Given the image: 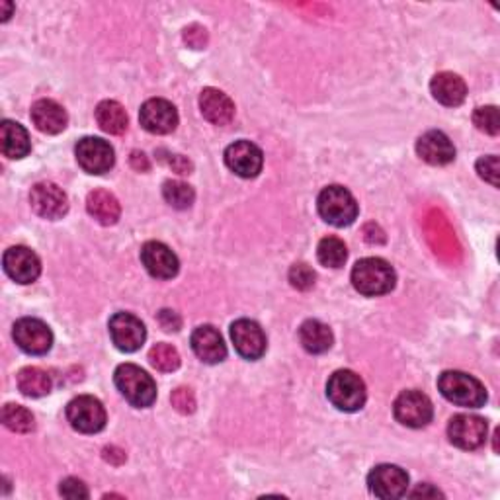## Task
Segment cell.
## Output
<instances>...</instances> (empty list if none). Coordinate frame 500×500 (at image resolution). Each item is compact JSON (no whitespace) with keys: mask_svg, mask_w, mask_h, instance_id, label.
Masks as SVG:
<instances>
[{"mask_svg":"<svg viewBox=\"0 0 500 500\" xmlns=\"http://www.w3.org/2000/svg\"><path fill=\"white\" fill-rule=\"evenodd\" d=\"M438 389L447 399L449 403L467 409H481L486 403L485 385L464 371H444L438 378Z\"/></svg>","mask_w":500,"mask_h":500,"instance_id":"1","label":"cell"},{"mask_svg":"<svg viewBox=\"0 0 500 500\" xmlns=\"http://www.w3.org/2000/svg\"><path fill=\"white\" fill-rule=\"evenodd\" d=\"M397 276L391 264L383 258H364L352 268V285L366 297L389 293L395 287Z\"/></svg>","mask_w":500,"mask_h":500,"instance_id":"2","label":"cell"},{"mask_svg":"<svg viewBox=\"0 0 500 500\" xmlns=\"http://www.w3.org/2000/svg\"><path fill=\"white\" fill-rule=\"evenodd\" d=\"M114 381L125 401L137 409H147L157 401L155 380L139 366L121 364L114 373Z\"/></svg>","mask_w":500,"mask_h":500,"instance_id":"3","label":"cell"},{"mask_svg":"<svg viewBox=\"0 0 500 500\" xmlns=\"http://www.w3.org/2000/svg\"><path fill=\"white\" fill-rule=\"evenodd\" d=\"M319 216L334 227H348L358 217V202L344 186H327L317 199Z\"/></svg>","mask_w":500,"mask_h":500,"instance_id":"4","label":"cell"},{"mask_svg":"<svg viewBox=\"0 0 500 500\" xmlns=\"http://www.w3.org/2000/svg\"><path fill=\"white\" fill-rule=\"evenodd\" d=\"M329 401L344 412H356L366 403V385L358 373L339 370L327 383Z\"/></svg>","mask_w":500,"mask_h":500,"instance_id":"5","label":"cell"},{"mask_svg":"<svg viewBox=\"0 0 500 500\" xmlns=\"http://www.w3.org/2000/svg\"><path fill=\"white\" fill-rule=\"evenodd\" d=\"M67 418L74 430L96 434L106 427L104 405L92 395H81L67 405Z\"/></svg>","mask_w":500,"mask_h":500,"instance_id":"6","label":"cell"},{"mask_svg":"<svg viewBox=\"0 0 500 500\" xmlns=\"http://www.w3.org/2000/svg\"><path fill=\"white\" fill-rule=\"evenodd\" d=\"M12 336L18 348L30 356H43L53 346V332L40 319L26 317L16 321Z\"/></svg>","mask_w":500,"mask_h":500,"instance_id":"7","label":"cell"},{"mask_svg":"<svg viewBox=\"0 0 500 500\" xmlns=\"http://www.w3.org/2000/svg\"><path fill=\"white\" fill-rule=\"evenodd\" d=\"M395 418L409 428H422L432 420L434 407L430 399L420 391H403L393 405Z\"/></svg>","mask_w":500,"mask_h":500,"instance_id":"8","label":"cell"},{"mask_svg":"<svg viewBox=\"0 0 500 500\" xmlns=\"http://www.w3.org/2000/svg\"><path fill=\"white\" fill-rule=\"evenodd\" d=\"M74 155H77L81 168L89 174H104L116 162L114 149L100 137H84L74 147Z\"/></svg>","mask_w":500,"mask_h":500,"instance_id":"9","label":"cell"},{"mask_svg":"<svg viewBox=\"0 0 500 500\" xmlns=\"http://www.w3.org/2000/svg\"><path fill=\"white\" fill-rule=\"evenodd\" d=\"M110 336L121 352H137L147 339L145 324L131 312H116L110 319Z\"/></svg>","mask_w":500,"mask_h":500,"instance_id":"10","label":"cell"},{"mask_svg":"<svg viewBox=\"0 0 500 500\" xmlns=\"http://www.w3.org/2000/svg\"><path fill=\"white\" fill-rule=\"evenodd\" d=\"M30 204L43 219H61L69 211V197L53 182H40L32 188Z\"/></svg>","mask_w":500,"mask_h":500,"instance_id":"11","label":"cell"},{"mask_svg":"<svg viewBox=\"0 0 500 500\" xmlns=\"http://www.w3.org/2000/svg\"><path fill=\"white\" fill-rule=\"evenodd\" d=\"M225 165H227L236 177L255 178L264 165V155L260 149L250 141H235L225 149Z\"/></svg>","mask_w":500,"mask_h":500,"instance_id":"12","label":"cell"},{"mask_svg":"<svg viewBox=\"0 0 500 500\" xmlns=\"http://www.w3.org/2000/svg\"><path fill=\"white\" fill-rule=\"evenodd\" d=\"M486 432H489L486 420L475 415H456L452 420H449V427H447L449 442L461 449L481 447L486 440Z\"/></svg>","mask_w":500,"mask_h":500,"instance_id":"13","label":"cell"},{"mask_svg":"<svg viewBox=\"0 0 500 500\" xmlns=\"http://www.w3.org/2000/svg\"><path fill=\"white\" fill-rule=\"evenodd\" d=\"M231 339L236 352L246 360H260L266 352V334L258 322L250 319H239L231 324Z\"/></svg>","mask_w":500,"mask_h":500,"instance_id":"14","label":"cell"},{"mask_svg":"<svg viewBox=\"0 0 500 500\" xmlns=\"http://www.w3.org/2000/svg\"><path fill=\"white\" fill-rule=\"evenodd\" d=\"M370 491L378 498H401L407 495L409 489V475L405 469L397 466H378L368 477Z\"/></svg>","mask_w":500,"mask_h":500,"instance_id":"15","label":"cell"},{"mask_svg":"<svg viewBox=\"0 0 500 500\" xmlns=\"http://www.w3.org/2000/svg\"><path fill=\"white\" fill-rule=\"evenodd\" d=\"M139 121L149 133L167 135L177 130L178 111L165 98H151L141 106Z\"/></svg>","mask_w":500,"mask_h":500,"instance_id":"16","label":"cell"},{"mask_svg":"<svg viewBox=\"0 0 500 500\" xmlns=\"http://www.w3.org/2000/svg\"><path fill=\"white\" fill-rule=\"evenodd\" d=\"M3 266L8 276L18 284H32L42 274V262L28 246L8 248L3 256Z\"/></svg>","mask_w":500,"mask_h":500,"instance_id":"17","label":"cell"},{"mask_svg":"<svg viewBox=\"0 0 500 500\" xmlns=\"http://www.w3.org/2000/svg\"><path fill=\"white\" fill-rule=\"evenodd\" d=\"M141 262L157 280H172L180 270L178 256L172 250L159 241H149L141 248Z\"/></svg>","mask_w":500,"mask_h":500,"instance_id":"18","label":"cell"},{"mask_svg":"<svg viewBox=\"0 0 500 500\" xmlns=\"http://www.w3.org/2000/svg\"><path fill=\"white\" fill-rule=\"evenodd\" d=\"M417 153L428 165L444 167L456 159V147L446 133L432 130L424 133L417 141Z\"/></svg>","mask_w":500,"mask_h":500,"instance_id":"19","label":"cell"},{"mask_svg":"<svg viewBox=\"0 0 500 500\" xmlns=\"http://www.w3.org/2000/svg\"><path fill=\"white\" fill-rule=\"evenodd\" d=\"M190 342L194 354L202 361H206V364H219V361L227 358V346L223 342V336L216 327H211V324L197 327L192 332Z\"/></svg>","mask_w":500,"mask_h":500,"instance_id":"20","label":"cell"},{"mask_svg":"<svg viewBox=\"0 0 500 500\" xmlns=\"http://www.w3.org/2000/svg\"><path fill=\"white\" fill-rule=\"evenodd\" d=\"M32 121L37 130L47 135H57L67 128L69 116L65 108L57 104L55 100H37L32 106Z\"/></svg>","mask_w":500,"mask_h":500,"instance_id":"21","label":"cell"},{"mask_svg":"<svg viewBox=\"0 0 500 500\" xmlns=\"http://www.w3.org/2000/svg\"><path fill=\"white\" fill-rule=\"evenodd\" d=\"M430 92L440 104L456 108V106H461L466 102L467 86L459 74L438 72L430 82Z\"/></svg>","mask_w":500,"mask_h":500,"instance_id":"22","label":"cell"},{"mask_svg":"<svg viewBox=\"0 0 500 500\" xmlns=\"http://www.w3.org/2000/svg\"><path fill=\"white\" fill-rule=\"evenodd\" d=\"M199 110H202V116L214 125H227L235 116L233 100L217 89L202 91V94H199Z\"/></svg>","mask_w":500,"mask_h":500,"instance_id":"23","label":"cell"},{"mask_svg":"<svg viewBox=\"0 0 500 500\" xmlns=\"http://www.w3.org/2000/svg\"><path fill=\"white\" fill-rule=\"evenodd\" d=\"M0 149L8 159H24L30 153V135L18 121L5 120L0 123Z\"/></svg>","mask_w":500,"mask_h":500,"instance_id":"24","label":"cell"},{"mask_svg":"<svg viewBox=\"0 0 500 500\" xmlns=\"http://www.w3.org/2000/svg\"><path fill=\"white\" fill-rule=\"evenodd\" d=\"M299 342H302V346L309 354H324L327 350H331L334 336L327 324L309 319L302 324V329H299Z\"/></svg>","mask_w":500,"mask_h":500,"instance_id":"25","label":"cell"},{"mask_svg":"<svg viewBox=\"0 0 500 500\" xmlns=\"http://www.w3.org/2000/svg\"><path fill=\"white\" fill-rule=\"evenodd\" d=\"M86 209L89 214L102 225H114L120 219L121 207L118 197L108 190H94L86 197Z\"/></svg>","mask_w":500,"mask_h":500,"instance_id":"26","label":"cell"},{"mask_svg":"<svg viewBox=\"0 0 500 500\" xmlns=\"http://www.w3.org/2000/svg\"><path fill=\"white\" fill-rule=\"evenodd\" d=\"M96 121L100 130L110 135H120L128 130V114L116 100H104L96 108Z\"/></svg>","mask_w":500,"mask_h":500,"instance_id":"27","label":"cell"},{"mask_svg":"<svg viewBox=\"0 0 500 500\" xmlns=\"http://www.w3.org/2000/svg\"><path fill=\"white\" fill-rule=\"evenodd\" d=\"M52 375L40 368H24L18 373V389L22 391V395L37 399L52 391Z\"/></svg>","mask_w":500,"mask_h":500,"instance_id":"28","label":"cell"},{"mask_svg":"<svg viewBox=\"0 0 500 500\" xmlns=\"http://www.w3.org/2000/svg\"><path fill=\"white\" fill-rule=\"evenodd\" d=\"M317 258L322 266L341 268L348 258V248L339 236H324L317 246Z\"/></svg>","mask_w":500,"mask_h":500,"instance_id":"29","label":"cell"},{"mask_svg":"<svg viewBox=\"0 0 500 500\" xmlns=\"http://www.w3.org/2000/svg\"><path fill=\"white\" fill-rule=\"evenodd\" d=\"M3 422H5V427L8 430L18 432V434H28L35 427L32 412L26 407L14 405V403L5 405V409H3Z\"/></svg>","mask_w":500,"mask_h":500,"instance_id":"30","label":"cell"},{"mask_svg":"<svg viewBox=\"0 0 500 500\" xmlns=\"http://www.w3.org/2000/svg\"><path fill=\"white\" fill-rule=\"evenodd\" d=\"M162 196H165L167 202L177 209H188L196 199L194 188L182 180H167L165 186H162Z\"/></svg>","mask_w":500,"mask_h":500,"instance_id":"31","label":"cell"},{"mask_svg":"<svg viewBox=\"0 0 500 500\" xmlns=\"http://www.w3.org/2000/svg\"><path fill=\"white\" fill-rule=\"evenodd\" d=\"M149 361H151V366L155 370L170 373V371H177L180 368V354L174 346H170L167 342H160L151 348V352H149Z\"/></svg>","mask_w":500,"mask_h":500,"instance_id":"32","label":"cell"},{"mask_svg":"<svg viewBox=\"0 0 500 500\" xmlns=\"http://www.w3.org/2000/svg\"><path fill=\"white\" fill-rule=\"evenodd\" d=\"M473 123L477 125V130L486 135H498L500 131V116L498 108L495 106H483L473 111Z\"/></svg>","mask_w":500,"mask_h":500,"instance_id":"33","label":"cell"},{"mask_svg":"<svg viewBox=\"0 0 500 500\" xmlns=\"http://www.w3.org/2000/svg\"><path fill=\"white\" fill-rule=\"evenodd\" d=\"M290 282L295 290L307 292L312 285H315V272H312V268L309 264L299 262V264H293L290 270Z\"/></svg>","mask_w":500,"mask_h":500,"instance_id":"34","label":"cell"},{"mask_svg":"<svg viewBox=\"0 0 500 500\" xmlns=\"http://www.w3.org/2000/svg\"><path fill=\"white\" fill-rule=\"evenodd\" d=\"M170 403L178 412H182V415H192L196 410V397L190 389H186V387H178L177 391H172Z\"/></svg>","mask_w":500,"mask_h":500,"instance_id":"35","label":"cell"},{"mask_svg":"<svg viewBox=\"0 0 500 500\" xmlns=\"http://www.w3.org/2000/svg\"><path fill=\"white\" fill-rule=\"evenodd\" d=\"M477 172H479V177L485 182H489L496 188L498 186V157L489 155V157L479 159L477 160Z\"/></svg>","mask_w":500,"mask_h":500,"instance_id":"36","label":"cell"},{"mask_svg":"<svg viewBox=\"0 0 500 500\" xmlns=\"http://www.w3.org/2000/svg\"><path fill=\"white\" fill-rule=\"evenodd\" d=\"M157 155H159V160L165 162V165L168 168H172L174 172H178V174H190L192 172V162L188 160L186 157H182V155L168 153V151H165V149L157 151Z\"/></svg>","mask_w":500,"mask_h":500,"instance_id":"37","label":"cell"},{"mask_svg":"<svg viewBox=\"0 0 500 500\" xmlns=\"http://www.w3.org/2000/svg\"><path fill=\"white\" fill-rule=\"evenodd\" d=\"M59 493L67 498H89L91 496L89 489H86V485L74 477H69L62 481L59 486Z\"/></svg>","mask_w":500,"mask_h":500,"instance_id":"38","label":"cell"},{"mask_svg":"<svg viewBox=\"0 0 500 500\" xmlns=\"http://www.w3.org/2000/svg\"><path fill=\"white\" fill-rule=\"evenodd\" d=\"M184 42L194 49H204L207 45V30L194 24V26L184 30Z\"/></svg>","mask_w":500,"mask_h":500,"instance_id":"39","label":"cell"},{"mask_svg":"<svg viewBox=\"0 0 500 500\" xmlns=\"http://www.w3.org/2000/svg\"><path fill=\"white\" fill-rule=\"evenodd\" d=\"M159 322H160V327L165 329L167 332L180 331V324H182V321H180V317L177 315V312L168 311V309H162L159 312Z\"/></svg>","mask_w":500,"mask_h":500,"instance_id":"40","label":"cell"},{"mask_svg":"<svg viewBox=\"0 0 500 500\" xmlns=\"http://www.w3.org/2000/svg\"><path fill=\"white\" fill-rule=\"evenodd\" d=\"M131 167L135 168V170H149V160H147V157L143 155V153H139V151H133L131 153Z\"/></svg>","mask_w":500,"mask_h":500,"instance_id":"41","label":"cell"},{"mask_svg":"<svg viewBox=\"0 0 500 500\" xmlns=\"http://www.w3.org/2000/svg\"><path fill=\"white\" fill-rule=\"evenodd\" d=\"M410 496H442V493L438 489H432L430 485H420L417 491H412Z\"/></svg>","mask_w":500,"mask_h":500,"instance_id":"42","label":"cell"},{"mask_svg":"<svg viewBox=\"0 0 500 500\" xmlns=\"http://www.w3.org/2000/svg\"><path fill=\"white\" fill-rule=\"evenodd\" d=\"M0 8H3V10H5L3 22H6V20L10 18V14H12V8H14V6H12V3H0Z\"/></svg>","mask_w":500,"mask_h":500,"instance_id":"43","label":"cell"}]
</instances>
